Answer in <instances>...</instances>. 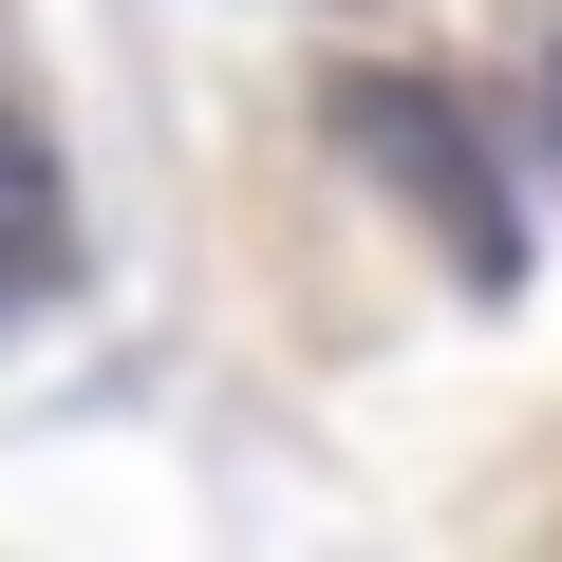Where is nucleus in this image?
Masks as SVG:
<instances>
[{
    "label": "nucleus",
    "mask_w": 562,
    "mask_h": 562,
    "mask_svg": "<svg viewBox=\"0 0 562 562\" xmlns=\"http://www.w3.org/2000/svg\"><path fill=\"white\" fill-rule=\"evenodd\" d=\"M338 132H357V150L413 188V225H431L469 281H506V188H487V132H469L450 94H413V76H357V94H338Z\"/></svg>",
    "instance_id": "1"
},
{
    "label": "nucleus",
    "mask_w": 562,
    "mask_h": 562,
    "mask_svg": "<svg viewBox=\"0 0 562 562\" xmlns=\"http://www.w3.org/2000/svg\"><path fill=\"white\" fill-rule=\"evenodd\" d=\"M57 262V150L20 132V94H0V281H38Z\"/></svg>",
    "instance_id": "2"
}]
</instances>
